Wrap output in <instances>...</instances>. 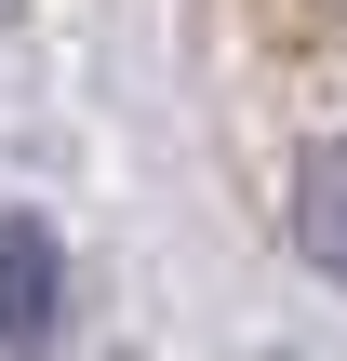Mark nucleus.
I'll return each instance as SVG.
<instances>
[{"mask_svg":"<svg viewBox=\"0 0 347 361\" xmlns=\"http://www.w3.org/2000/svg\"><path fill=\"white\" fill-rule=\"evenodd\" d=\"M53 322H67L53 241H40V228H0V348H53Z\"/></svg>","mask_w":347,"mask_h":361,"instance_id":"obj_1","label":"nucleus"},{"mask_svg":"<svg viewBox=\"0 0 347 361\" xmlns=\"http://www.w3.org/2000/svg\"><path fill=\"white\" fill-rule=\"evenodd\" d=\"M294 255H308L321 281H347V134H321V147L294 161Z\"/></svg>","mask_w":347,"mask_h":361,"instance_id":"obj_2","label":"nucleus"}]
</instances>
